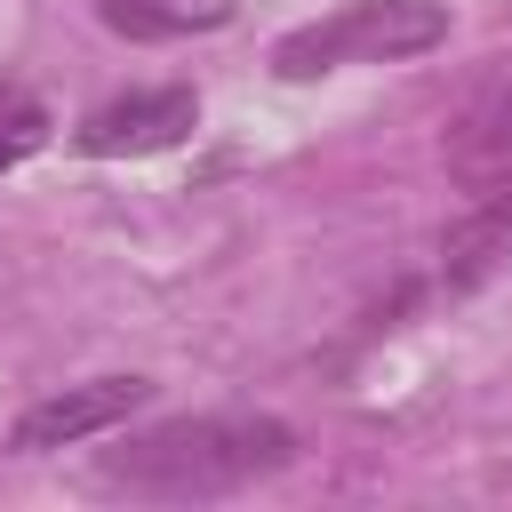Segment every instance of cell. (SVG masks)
<instances>
[{
    "instance_id": "1",
    "label": "cell",
    "mask_w": 512,
    "mask_h": 512,
    "mask_svg": "<svg viewBox=\"0 0 512 512\" xmlns=\"http://www.w3.org/2000/svg\"><path fill=\"white\" fill-rule=\"evenodd\" d=\"M280 464H296V432L280 416H176L112 448L104 480L128 496L184 504V496H232L248 480H272Z\"/></svg>"
},
{
    "instance_id": "2",
    "label": "cell",
    "mask_w": 512,
    "mask_h": 512,
    "mask_svg": "<svg viewBox=\"0 0 512 512\" xmlns=\"http://www.w3.org/2000/svg\"><path fill=\"white\" fill-rule=\"evenodd\" d=\"M440 40H448V8L440 0H344L336 16L296 24L272 48V72L280 80H312V72H336V64H400V56H424Z\"/></svg>"
},
{
    "instance_id": "3",
    "label": "cell",
    "mask_w": 512,
    "mask_h": 512,
    "mask_svg": "<svg viewBox=\"0 0 512 512\" xmlns=\"http://www.w3.org/2000/svg\"><path fill=\"white\" fill-rule=\"evenodd\" d=\"M144 400H152V384H144V376H88V384H64V392H48V400H32V408L16 416L8 448H16V456L80 448V440H96V432L128 424Z\"/></svg>"
},
{
    "instance_id": "4",
    "label": "cell",
    "mask_w": 512,
    "mask_h": 512,
    "mask_svg": "<svg viewBox=\"0 0 512 512\" xmlns=\"http://www.w3.org/2000/svg\"><path fill=\"white\" fill-rule=\"evenodd\" d=\"M192 120H200V96H192V88H136V96L96 104V112L72 128V144H80L88 160H136V152L184 144Z\"/></svg>"
},
{
    "instance_id": "5",
    "label": "cell",
    "mask_w": 512,
    "mask_h": 512,
    "mask_svg": "<svg viewBox=\"0 0 512 512\" xmlns=\"http://www.w3.org/2000/svg\"><path fill=\"white\" fill-rule=\"evenodd\" d=\"M448 176L464 184V200H512V80L448 128Z\"/></svg>"
},
{
    "instance_id": "6",
    "label": "cell",
    "mask_w": 512,
    "mask_h": 512,
    "mask_svg": "<svg viewBox=\"0 0 512 512\" xmlns=\"http://www.w3.org/2000/svg\"><path fill=\"white\" fill-rule=\"evenodd\" d=\"M96 16L120 40H192V32H224L240 0H96Z\"/></svg>"
},
{
    "instance_id": "7",
    "label": "cell",
    "mask_w": 512,
    "mask_h": 512,
    "mask_svg": "<svg viewBox=\"0 0 512 512\" xmlns=\"http://www.w3.org/2000/svg\"><path fill=\"white\" fill-rule=\"evenodd\" d=\"M48 136H56V120H48V104H40V96H0V176H8V168H24Z\"/></svg>"
}]
</instances>
